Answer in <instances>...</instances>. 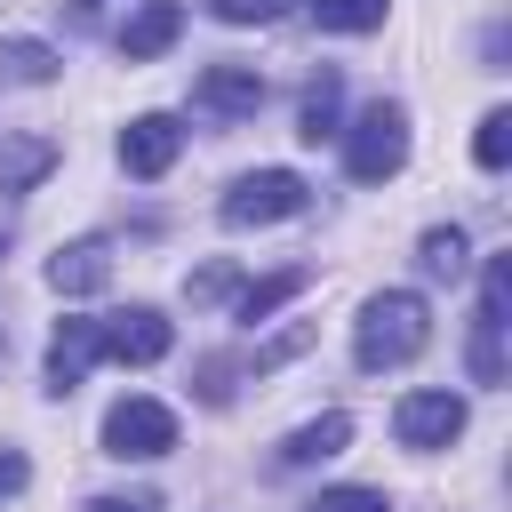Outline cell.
Instances as JSON below:
<instances>
[{
  "label": "cell",
  "mask_w": 512,
  "mask_h": 512,
  "mask_svg": "<svg viewBox=\"0 0 512 512\" xmlns=\"http://www.w3.org/2000/svg\"><path fill=\"white\" fill-rule=\"evenodd\" d=\"M392 432H400V448H448L464 432V400L456 392H408L392 408Z\"/></svg>",
  "instance_id": "obj_8"
},
{
  "label": "cell",
  "mask_w": 512,
  "mask_h": 512,
  "mask_svg": "<svg viewBox=\"0 0 512 512\" xmlns=\"http://www.w3.org/2000/svg\"><path fill=\"white\" fill-rule=\"evenodd\" d=\"M384 16H392V0H312L320 32H376Z\"/></svg>",
  "instance_id": "obj_17"
},
{
  "label": "cell",
  "mask_w": 512,
  "mask_h": 512,
  "mask_svg": "<svg viewBox=\"0 0 512 512\" xmlns=\"http://www.w3.org/2000/svg\"><path fill=\"white\" fill-rule=\"evenodd\" d=\"M232 288H240V280H232V264H200V272L184 280V296H192V304H224Z\"/></svg>",
  "instance_id": "obj_23"
},
{
  "label": "cell",
  "mask_w": 512,
  "mask_h": 512,
  "mask_svg": "<svg viewBox=\"0 0 512 512\" xmlns=\"http://www.w3.org/2000/svg\"><path fill=\"white\" fill-rule=\"evenodd\" d=\"M472 160H480V168H504V160H512V112H488V120H480Z\"/></svg>",
  "instance_id": "obj_20"
},
{
  "label": "cell",
  "mask_w": 512,
  "mask_h": 512,
  "mask_svg": "<svg viewBox=\"0 0 512 512\" xmlns=\"http://www.w3.org/2000/svg\"><path fill=\"white\" fill-rule=\"evenodd\" d=\"M464 264H472L464 232H456V224H432V232H424V272H432V280H456Z\"/></svg>",
  "instance_id": "obj_18"
},
{
  "label": "cell",
  "mask_w": 512,
  "mask_h": 512,
  "mask_svg": "<svg viewBox=\"0 0 512 512\" xmlns=\"http://www.w3.org/2000/svg\"><path fill=\"white\" fill-rule=\"evenodd\" d=\"M256 104H264V72L256 64H208L192 80V112H208V120H248Z\"/></svg>",
  "instance_id": "obj_7"
},
{
  "label": "cell",
  "mask_w": 512,
  "mask_h": 512,
  "mask_svg": "<svg viewBox=\"0 0 512 512\" xmlns=\"http://www.w3.org/2000/svg\"><path fill=\"white\" fill-rule=\"evenodd\" d=\"M176 152H184V128H176L168 112H144V120L120 128V168H128V176H168Z\"/></svg>",
  "instance_id": "obj_9"
},
{
  "label": "cell",
  "mask_w": 512,
  "mask_h": 512,
  "mask_svg": "<svg viewBox=\"0 0 512 512\" xmlns=\"http://www.w3.org/2000/svg\"><path fill=\"white\" fill-rule=\"evenodd\" d=\"M88 512H160V496H96Z\"/></svg>",
  "instance_id": "obj_27"
},
{
  "label": "cell",
  "mask_w": 512,
  "mask_h": 512,
  "mask_svg": "<svg viewBox=\"0 0 512 512\" xmlns=\"http://www.w3.org/2000/svg\"><path fill=\"white\" fill-rule=\"evenodd\" d=\"M304 512H392V496L384 488H320Z\"/></svg>",
  "instance_id": "obj_21"
},
{
  "label": "cell",
  "mask_w": 512,
  "mask_h": 512,
  "mask_svg": "<svg viewBox=\"0 0 512 512\" xmlns=\"http://www.w3.org/2000/svg\"><path fill=\"white\" fill-rule=\"evenodd\" d=\"M0 360H8V320H0Z\"/></svg>",
  "instance_id": "obj_28"
},
{
  "label": "cell",
  "mask_w": 512,
  "mask_h": 512,
  "mask_svg": "<svg viewBox=\"0 0 512 512\" xmlns=\"http://www.w3.org/2000/svg\"><path fill=\"white\" fill-rule=\"evenodd\" d=\"M424 344H432V312H424V296H416V288H384V296H368V304H360L352 360H360L368 376H384V368H408Z\"/></svg>",
  "instance_id": "obj_1"
},
{
  "label": "cell",
  "mask_w": 512,
  "mask_h": 512,
  "mask_svg": "<svg viewBox=\"0 0 512 512\" xmlns=\"http://www.w3.org/2000/svg\"><path fill=\"white\" fill-rule=\"evenodd\" d=\"M232 376H240V360L208 352V360H200V400H208V408H224V400H232Z\"/></svg>",
  "instance_id": "obj_24"
},
{
  "label": "cell",
  "mask_w": 512,
  "mask_h": 512,
  "mask_svg": "<svg viewBox=\"0 0 512 512\" xmlns=\"http://www.w3.org/2000/svg\"><path fill=\"white\" fill-rule=\"evenodd\" d=\"M504 312H512V256L480 264V312H472V384H504Z\"/></svg>",
  "instance_id": "obj_3"
},
{
  "label": "cell",
  "mask_w": 512,
  "mask_h": 512,
  "mask_svg": "<svg viewBox=\"0 0 512 512\" xmlns=\"http://www.w3.org/2000/svg\"><path fill=\"white\" fill-rule=\"evenodd\" d=\"M304 280H312L304 264H288V272H264V280L232 288V312H240V320H264V312H280V304H288V296H296Z\"/></svg>",
  "instance_id": "obj_16"
},
{
  "label": "cell",
  "mask_w": 512,
  "mask_h": 512,
  "mask_svg": "<svg viewBox=\"0 0 512 512\" xmlns=\"http://www.w3.org/2000/svg\"><path fill=\"white\" fill-rule=\"evenodd\" d=\"M336 112H344V80H336V72H320V80L304 88L296 136H304V144H328V136H336Z\"/></svg>",
  "instance_id": "obj_15"
},
{
  "label": "cell",
  "mask_w": 512,
  "mask_h": 512,
  "mask_svg": "<svg viewBox=\"0 0 512 512\" xmlns=\"http://www.w3.org/2000/svg\"><path fill=\"white\" fill-rule=\"evenodd\" d=\"M304 344H312V320H296V328H280V336H272V344H256V352H248V368H256V376H264V368H280V360H296V352H304Z\"/></svg>",
  "instance_id": "obj_22"
},
{
  "label": "cell",
  "mask_w": 512,
  "mask_h": 512,
  "mask_svg": "<svg viewBox=\"0 0 512 512\" xmlns=\"http://www.w3.org/2000/svg\"><path fill=\"white\" fill-rule=\"evenodd\" d=\"M176 32H184V0H144V8L120 24V56H128V64H152Z\"/></svg>",
  "instance_id": "obj_12"
},
{
  "label": "cell",
  "mask_w": 512,
  "mask_h": 512,
  "mask_svg": "<svg viewBox=\"0 0 512 512\" xmlns=\"http://www.w3.org/2000/svg\"><path fill=\"white\" fill-rule=\"evenodd\" d=\"M344 440H352V416L328 408V416H312V424H296V432L280 440V464H288V472H296V464H328V456H344Z\"/></svg>",
  "instance_id": "obj_13"
},
{
  "label": "cell",
  "mask_w": 512,
  "mask_h": 512,
  "mask_svg": "<svg viewBox=\"0 0 512 512\" xmlns=\"http://www.w3.org/2000/svg\"><path fill=\"white\" fill-rule=\"evenodd\" d=\"M104 352V336H96V320L88 312H72V320H56V336H48V392H72L80 376H88V360Z\"/></svg>",
  "instance_id": "obj_10"
},
{
  "label": "cell",
  "mask_w": 512,
  "mask_h": 512,
  "mask_svg": "<svg viewBox=\"0 0 512 512\" xmlns=\"http://www.w3.org/2000/svg\"><path fill=\"white\" fill-rule=\"evenodd\" d=\"M112 280V240H64L56 256H48V288L56 296H88V288H104Z\"/></svg>",
  "instance_id": "obj_11"
},
{
  "label": "cell",
  "mask_w": 512,
  "mask_h": 512,
  "mask_svg": "<svg viewBox=\"0 0 512 512\" xmlns=\"http://www.w3.org/2000/svg\"><path fill=\"white\" fill-rule=\"evenodd\" d=\"M56 160H64L56 136H8V144H0V192H32Z\"/></svg>",
  "instance_id": "obj_14"
},
{
  "label": "cell",
  "mask_w": 512,
  "mask_h": 512,
  "mask_svg": "<svg viewBox=\"0 0 512 512\" xmlns=\"http://www.w3.org/2000/svg\"><path fill=\"white\" fill-rule=\"evenodd\" d=\"M96 336H104V360H120V368H152V360H168V344H176V328H168L152 304L104 312V320H96Z\"/></svg>",
  "instance_id": "obj_6"
},
{
  "label": "cell",
  "mask_w": 512,
  "mask_h": 512,
  "mask_svg": "<svg viewBox=\"0 0 512 512\" xmlns=\"http://www.w3.org/2000/svg\"><path fill=\"white\" fill-rule=\"evenodd\" d=\"M0 64H8V80H32V88H40V80H56V56H48L40 40H8V48H0Z\"/></svg>",
  "instance_id": "obj_19"
},
{
  "label": "cell",
  "mask_w": 512,
  "mask_h": 512,
  "mask_svg": "<svg viewBox=\"0 0 512 512\" xmlns=\"http://www.w3.org/2000/svg\"><path fill=\"white\" fill-rule=\"evenodd\" d=\"M168 448H176V416H168L160 400L128 392V400L104 408V456H120V464H152V456H168Z\"/></svg>",
  "instance_id": "obj_4"
},
{
  "label": "cell",
  "mask_w": 512,
  "mask_h": 512,
  "mask_svg": "<svg viewBox=\"0 0 512 512\" xmlns=\"http://www.w3.org/2000/svg\"><path fill=\"white\" fill-rule=\"evenodd\" d=\"M280 8H288V0H208L216 24H272Z\"/></svg>",
  "instance_id": "obj_25"
},
{
  "label": "cell",
  "mask_w": 512,
  "mask_h": 512,
  "mask_svg": "<svg viewBox=\"0 0 512 512\" xmlns=\"http://www.w3.org/2000/svg\"><path fill=\"white\" fill-rule=\"evenodd\" d=\"M72 8H96V0H72Z\"/></svg>",
  "instance_id": "obj_30"
},
{
  "label": "cell",
  "mask_w": 512,
  "mask_h": 512,
  "mask_svg": "<svg viewBox=\"0 0 512 512\" xmlns=\"http://www.w3.org/2000/svg\"><path fill=\"white\" fill-rule=\"evenodd\" d=\"M0 256H8V232H0Z\"/></svg>",
  "instance_id": "obj_29"
},
{
  "label": "cell",
  "mask_w": 512,
  "mask_h": 512,
  "mask_svg": "<svg viewBox=\"0 0 512 512\" xmlns=\"http://www.w3.org/2000/svg\"><path fill=\"white\" fill-rule=\"evenodd\" d=\"M344 136V176L352 184H384V176H400V160H408V112L400 104H368L352 128H336Z\"/></svg>",
  "instance_id": "obj_2"
},
{
  "label": "cell",
  "mask_w": 512,
  "mask_h": 512,
  "mask_svg": "<svg viewBox=\"0 0 512 512\" xmlns=\"http://www.w3.org/2000/svg\"><path fill=\"white\" fill-rule=\"evenodd\" d=\"M312 192H304V176L296 168H256V176H240L232 192H224V224H280V216H296Z\"/></svg>",
  "instance_id": "obj_5"
},
{
  "label": "cell",
  "mask_w": 512,
  "mask_h": 512,
  "mask_svg": "<svg viewBox=\"0 0 512 512\" xmlns=\"http://www.w3.org/2000/svg\"><path fill=\"white\" fill-rule=\"evenodd\" d=\"M24 480H32V464H24V456H16V448H0V496H16V488H24Z\"/></svg>",
  "instance_id": "obj_26"
}]
</instances>
